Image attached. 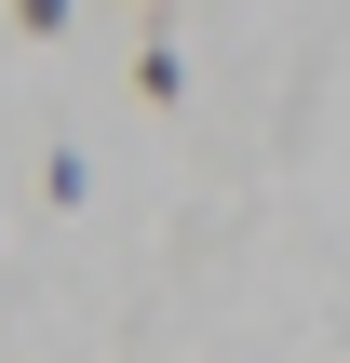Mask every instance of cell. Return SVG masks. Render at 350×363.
Returning <instances> with one entry per match:
<instances>
[{"mask_svg":"<svg viewBox=\"0 0 350 363\" xmlns=\"http://www.w3.org/2000/svg\"><path fill=\"white\" fill-rule=\"evenodd\" d=\"M135 94H148V108H175V94H189V67H175V40H148V54H135Z\"/></svg>","mask_w":350,"mask_h":363,"instance_id":"1","label":"cell"},{"mask_svg":"<svg viewBox=\"0 0 350 363\" xmlns=\"http://www.w3.org/2000/svg\"><path fill=\"white\" fill-rule=\"evenodd\" d=\"M13 27H27V40H54V27H67V0H13Z\"/></svg>","mask_w":350,"mask_h":363,"instance_id":"2","label":"cell"}]
</instances>
